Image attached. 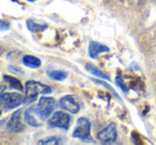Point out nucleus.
Segmentation results:
<instances>
[{"mask_svg": "<svg viewBox=\"0 0 156 145\" xmlns=\"http://www.w3.org/2000/svg\"><path fill=\"white\" fill-rule=\"evenodd\" d=\"M23 63L29 68H39L41 66V60L33 56H25L23 58Z\"/></svg>", "mask_w": 156, "mask_h": 145, "instance_id": "obj_11", "label": "nucleus"}, {"mask_svg": "<svg viewBox=\"0 0 156 145\" xmlns=\"http://www.w3.org/2000/svg\"><path fill=\"white\" fill-rule=\"evenodd\" d=\"M3 90H5V87H3L2 85H0V94H2Z\"/></svg>", "mask_w": 156, "mask_h": 145, "instance_id": "obj_18", "label": "nucleus"}, {"mask_svg": "<svg viewBox=\"0 0 156 145\" xmlns=\"http://www.w3.org/2000/svg\"><path fill=\"white\" fill-rule=\"evenodd\" d=\"M64 142V139L61 138V136H52L49 138L43 139V140L39 141V144H43V145H48V144H62Z\"/></svg>", "mask_w": 156, "mask_h": 145, "instance_id": "obj_15", "label": "nucleus"}, {"mask_svg": "<svg viewBox=\"0 0 156 145\" xmlns=\"http://www.w3.org/2000/svg\"><path fill=\"white\" fill-rule=\"evenodd\" d=\"M34 108L41 121H45L50 116V114H52L54 110L57 108V102L52 97H41L39 104L34 106Z\"/></svg>", "mask_w": 156, "mask_h": 145, "instance_id": "obj_2", "label": "nucleus"}, {"mask_svg": "<svg viewBox=\"0 0 156 145\" xmlns=\"http://www.w3.org/2000/svg\"><path fill=\"white\" fill-rule=\"evenodd\" d=\"M24 117H25L26 123H28L29 125L33 126V127H39V126H41L42 122H43V121H41V119L39 117V115H37V112H35L34 106L29 107V108L25 111Z\"/></svg>", "mask_w": 156, "mask_h": 145, "instance_id": "obj_9", "label": "nucleus"}, {"mask_svg": "<svg viewBox=\"0 0 156 145\" xmlns=\"http://www.w3.org/2000/svg\"><path fill=\"white\" fill-rule=\"evenodd\" d=\"M24 98L18 93H3L0 94V105L5 108V110H11L24 104Z\"/></svg>", "mask_w": 156, "mask_h": 145, "instance_id": "obj_4", "label": "nucleus"}, {"mask_svg": "<svg viewBox=\"0 0 156 145\" xmlns=\"http://www.w3.org/2000/svg\"><path fill=\"white\" fill-rule=\"evenodd\" d=\"M51 93V88L46 85H43L37 81H27L25 87V98L24 104H31L37 98L40 94Z\"/></svg>", "mask_w": 156, "mask_h": 145, "instance_id": "obj_1", "label": "nucleus"}, {"mask_svg": "<svg viewBox=\"0 0 156 145\" xmlns=\"http://www.w3.org/2000/svg\"><path fill=\"white\" fill-rule=\"evenodd\" d=\"M118 132H117V127H115V123L109 124L107 127H105L104 129H102L98 134V139L101 143L104 144H109L112 143L117 140Z\"/></svg>", "mask_w": 156, "mask_h": 145, "instance_id": "obj_6", "label": "nucleus"}, {"mask_svg": "<svg viewBox=\"0 0 156 145\" xmlns=\"http://www.w3.org/2000/svg\"><path fill=\"white\" fill-rule=\"evenodd\" d=\"M47 75L49 78H51L52 80L56 81H62L67 77V73L64 71H48Z\"/></svg>", "mask_w": 156, "mask_h": 145, "instance_id": "obj_14", "label": "nucleus"}, {"mask_svg": "<svg viewBox=\"0 0 156 145\" xmlns=\"http://www.w3.org/2000/svg\"><path fill=\"white\" fill-rule=\"evenodd\" d=\"M109 48L106 45H103V44L98 43V42L92 41L89 44V56L92 59H96L98 56L102 52H108Z\"/></svg>", "mask_w": 156, "mask_h": 145, "instance_id": "obj_10", "label": "nucleus"}, {"mask_svg": "<svg viewBox=\"0 0 156 145\" xmlns=\"http://www.w3.org/2000/svg\"><path fill=\"white\" fill-rule=\"evenodd\" d=\"M0 114H1V109H0Z\"/></svg>", "mask_w": 156, "mask_h": 145, "instance_id": "obj_21", "label": "nucleus"}, {"mask_svg": "<svg viewBox=\"0 0 156 145\" xmlns=\"http://www.w3.org/2000/svg\"><path fill=\"white\" fill-rule=\"evenodd\" d=\"M10 28V24L5 20L0 19V31H5Z\"/></svg>", "mask_w": 156, "mask_h": 145, "instance_id": "obj_17", "label": "nucleus"}, {"mask_svg": "<svg viewBox=\"0 0 156 145\" xmlns=\"http://www.w3.org/2000/svg\"><path fill=\"white\" fill-rule=\"evenodd\" d=\"M86 69H87L89 73H91L92 75H94V76H98L100 77V78L102 79H105V80H109V76L106 74H104L101 69H98L96 66H94V65L90 64V63H88L87 65H86Z\"/></svg>", "mask_w": 156, "mask_h": 145, "instance_id": "obj_13", "label": "nucleus"}, {"mask_svg": "<svg viewBox=\"0 0 156 145\" xmlns=\"http://www.w3.org/2000/svg\"><path fill=\"white\" fill-rule=\"evenodd\" d=\"M28 1H30V2H33V1H37V0H28Z\"/></svg>", "mask_w": 156, "mask_h": 145, "instance_id": "obj_19", "label": "nucleus"}, {"mask_svg": "<svg viewBox=\"0 0 156 145\" xmlns=\"http://www.w3.org/2000/svg\"><path fill=\"white\" fill-rule=\"evenodd\" d=\"M47 25L46 24H37L35 20L28 19L27 20V28L31 31V32H40V31H43L45 29H47Z\"/></svg>", "mask_w": 156, "mask_h": 145, "instance_id": "obj_12", "label": "nucleus"}, {"mask_svg": "<svg viewBox=\"0 0 156 145\" xmlns=\"http://www.w3.org/2000/svg\"><path fill=\"white\" fill-rule=\"evenodd\" d=\"M3 78H5V80L7 81V82H9L10 88H12V89H17V90H20V91L24 90L23 89V85H20V82L17 79L13 78V77H11V76H5Z\"/></svg>", "mask_w": 156, "mask_h": 145, "instance_id": "obj_16", "label": "nucleus"}, {"mask_svg": "<svg viewBox=\"0 0 156 145\" xmlns=\"http://www.w3.org/2000/svg\"><path fill=\"white\" fill-rule=\"evenodd\" d=\"M23 110H17L12 114L8 122L7 128L12 132H20L25 129V124L23 122Z\"/></svg>", "mask_w": 156, "mask_h": 145, "instance_id": "obj_8", "label": "nucleus"}, {"mask_svg": "<svg viewBox=\"0 0 156 145\" xmlns=\"http://www.w3.org/2000/svg\"><path fill=\"white\" fill-rule=\"evenodd\" d=\"M71 116L64 111H57L48 119V125L52 128H60V129H69L71 125Z\"/></svg>", "mask_w": 156, "mask_h": 145, "instance_id": "obj_3", "label": "nucleus"}, {"mask_svg": "<svg viewBox=\"0 0 156 145\" xmlns=\"http://www.w3.org/2000/svg\"><path fill=\"white\" fill-rule=\"evenodd\" d=\"M90 128H91V124H90L89 119H86V117H80V119H77V124H76V127L74 129L73 136L83 141L90 140L91 139Z\"/></svg>", "mask_w": 156, "mask_h": 145, "instance_id": "obj_5", "label": "nucleus"}, {"mask_svg": "<svg viewBox=\"0 0 156 145\" xmlns=\"http://www.w3.org/2000/svg\"><path fill=\"white\" fill-rule=\"evenodd\" d=\"M120 1H122V2H123V1H126V0H120Z\"/></svg>", "mask_w": 156, "mask_h": 145, "instance_id": "obj_20", "label": "nucleus"}, {"mask_svg": "<svg viewBox=\"0 0 156 145\" xmlns=\"http://www.w3.org/2000/svg\"><path fill=\"white\" fill-rule=\"evenodd\" d=\"M59 107L61 109H63L66 112H69L72 114H76L78 113L79 109H80V106L77 102L76 98L72 95H66L63 96L60 100H59Z\"/></svg>", "mask_w": 156, "mask_h": 145, "instance_id": "obj_7", "label": "nucleus"}]
</instances>
